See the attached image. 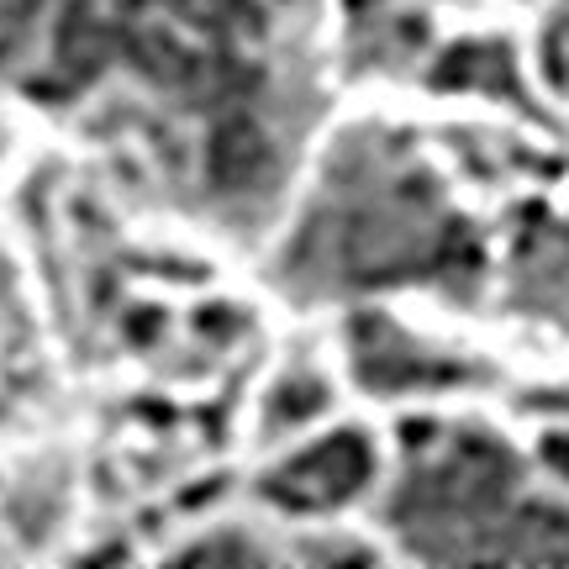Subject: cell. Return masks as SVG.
Segmentation results:
<instances>
[{
    "label": "cell",
    "mask_w": 569,
    "mask_h": 569,
    "mask_svg": "<svg viewBox=\"0 0 569 569\" xmlns=\"http://www.w3.org/2000/svg\"><path fill=\"white\" fill-rule=\"evenodd\" d=\"M422 84L438 90V96H480V101L517 106L532 127L559 132V122L532 101V84L522 74L517 48L507 38H496V32H475V38H459V42H448V48H438L422 63Z\"/></svg>",
    "instance_id": "7"
},
{
    "label": "cell",
    "mask_w": 569,
    "mask_h": 569,
    "mask_svg": "<svg viewBox=\"0 0 569 569\" xmlns=\"http://www.w3.org/2000/svg\"><path fill=\"white\" fill-rule=\"evenodd\" d=\"M432 59L427 6L407 0H343V74L348 80H411Z\"/></svg>",
    "instance_id": "6"
},
{
    "label": "cell",
    "mask_w": 569,
    "mask_h": 569,
    "mask_svg": "<svg viewBox=\"0 0 569 569\" xmlns=\"http://www.w3.org/2000/svg\"><path fill=\"white\" fill-rule=\"evenodd\" d=\"M501 306L528 322L569 332V217H553L538 201L517 211L507 274H501Z\"/></svg>",
    "instance_id": "5"
},
{
    "label": "cell",
    "mask_w": 569,
    "mask_h": 569,
    "mask_svg": "<svg viewBox=\"0 0 569 569\" xmlns=\"http://www.w3.org/2000/svg\"><path fill=\"white\" fill-rule=\"evenodd\" d=\"M380 475V453L365 427H338L317 443L296 448L290 459L259 475L253 496L280 517H332V511L365 501Z\"/></svg>",
    "instance_id": "4"
},
{
    "label": "cell",
    "mask_w": 569,
    "mask_h": 569,
    "mask_svg": "<svg viewBox=\"0 0 569 569\" xmlns=\"http://www.w3.org/2000/svg\"><path fill=\"white\" fill-rule=\"evenodd\" d=\"M543 74L559 96H569V0H559V11L543 27Z\"/></svg>",
    "instance_id": "11"
},
{
    "label": "cell",
    "mask_w": 569,
    "mask_h": 569,
    "mask_svg": "<svg viewBox=\"0 0 569 569\" xmlns=\"http://www.w3.org/2000/svg\"><path fill=\"white\" fill-rule=\"evenodd\" d=\"M407 6H432V0H407Z\"/></svg>",
    "instance_id": "14"
},
{
    "label": "cell",
    "mask_w": 569,
    "mask_h": 569,
    "mask_svg": "<svg viewBox=\"0 0 569 569\" xmlns=\"http://www.w3.org/2000/svg\"><path fill=\"white\" fill-rule=\"evenodd\" d=\"M42 27V0H0V74L21 80Z\"/></svg>",
    "instance_id": "10"
},
{
    "label": "cell",
    "mask_w": 569,
    "mask_h": 569,
    "mask_svg": "<svg viewBox=\"0 0 569 569\" xmlns=\"http://www.w3.org/2000/svg\"><path fill=\"white\" fill-rule=\"evenodd\" d=\"M401 475L380 501L390 538L427 565H569V501L532 490L486 422H401Z\"/></svg>",
    "instance_id": "2"
},
{
    "label": "cell",
    "mask_w": 569,
    "mask_h": 569,
    "mask_svg": "<svg viewBox=\"0 0 569 569\" xmlns=\"http://www.w3.org/2000/svg\"><path fill=\"white\" fill-rule=\"evenodd\" d=\"M522 411H549V417L565 411L569 417V390H532L528 401H522Z\"/></svg>",
    "instance_id": "13"
},
{
    "label": "cell",
    "mask_w": 569,
    "mask_h": 569,
    "mask_svg": "<svg viewBox=\"0 0 569 569\" xmlns=\"http://www.w3.org/2000/svg\"><path fill=\"white\" fill-rule=\"evenodd\" d=\"M174 559L180 565H274L280 549L259 543L248 528H217V532H206V538H196V543L174 549Z\"/></svg>",
    "instance_id": "9"
},
{
    "label": "cell",
    "mask_w": 569,
    "mask_h": 569,
    "mask_svg": "<svg viewBox=\"0 0 569 569\" xmlns=\"http://www.w3.org/2000/svg\"><path fill=\"white\" fill-rule=\"evenodd\" d=\"M538 459L549 465V475H559L569 486V427H553V432H543V448H538Z\"/></svg>",
    "instance_id": "12"
},
{
    "label": "cell",
    "mask_w": 569,
    "mask_h": 569,
    "mask_svg": "<svg viewBox=\"0 0 569 569\" xmlns=\"http://www.w3.org/2000/svg\"><path fill=\"white\" fill-rule=\"evenodd\" d=\"M348 375L365 396H443L496 386V369L475 353L443 348L396 322L390 311H353L343 327Z\"/></svg>",
    "instance_id": "3"
},
{
    "label": "cell",
    "mask_w": 569,
    "mask_h": 569,
    "mask_svg": "<svg viewBox=\"0 0 569 569\" xmlns=\"http://www.w3.org/2000/svg\"><path fill=\"white\" fill-rule=\"evenodd\" d=\"M332 401V386H327V375L317 365H290L269 386L264 396V411H259V438L274 443V438H290V432H301L306 422H317Z\"/></svg>",
    "instance_id": "8"
},
{
    "label": "cell",
    "mask_w": 569,
    "mask_h": 569,
    "mask_svg": "<svg viewBox=\"0 0 569 569\" xmlns=\"http://www.w3.org/2000/svg\"><path fill=\"white\" fill-rule=\"evenodd\" d=\"M269 284L296 306L386 290L475 306L490 284V253L411 132L353 122L332 138L322 174L274 248Z\"/></svg>",
    "instance_id": "1"
}]
</instances>
